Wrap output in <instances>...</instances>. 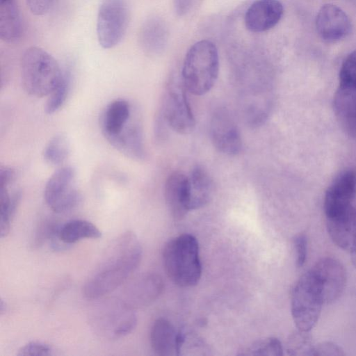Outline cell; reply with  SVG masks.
Returning <instances> with one entry per match:
<instances>
[{
  "mask_svg": "<svg viewBox=\"0 0 356 356\" xmlns=\"http://www.w3.org/2000/svg\"><path fill=\"white\" fill-rule=\"evenodd\" d=\"M129 16L126 0H101L96 31L103 48L111 49L120 42L127 29Z\"/></svg>",
  "mask_w": 356,
  "mask_h": 356,
  "instance_id": "ba28073f",
  "label": "cell"
},
{
  "mask_svg": "<svg viewBox=\"0 0 356 356\" xmlns=\"http://www.w3.org/2000/svg\"><path fill=\"white\" fill-rule=\"evenodd\" d=\"M133 113L129 103L122 99L113 100L106 106L100 118V126L107 140L121 133Z\"/></svg>",
  "mask_w": 356,
  "mask_h": 356,
  "instance_id": "d6986e66",
  "label": "cell"
},
{
  "mask_svg": "<svg viewBox=\"0 0 356 356\" xmlns=\"http://www.w3.org/2000/svg\"><path fill=\"white\" fill-rule=\"evenodd\" d=\"M350 259L355 268H356V239L350 250Z\"/></svg>",
  "mask_w": 356,
  "mask_h": 356,
  "instance_id": "8d00e7d4",
  "label": "cell"
},
{
  "mask_svg": "<svg viewBox=\"0 0 356 356\" xmlns=\"http://www.w3.org/2000/svg\"><path fill=\"white\" fill-rule=\"evenodd\" d=\"M58 236L63 244L69 246L83 238H101L102 232L90 221L74 219L59 225Z\"/></svg>",
  "mask_w": 356,
  "mask_h": 356,
  "instance_id": "cb8c5ba5",
  "label": "cell"
},
{
  "mask_svg": "<svg viewBox=\"0 0 356 356\" xmlns=\"http://www.w3.org/2000/svg\"><path fill=\"white\" fill-rule=\"evenodd\" d=\"M326 226L333 243L350 251L356 239V209L351 206L341 213L326 218Z\"/></svg>",
  "mask_w": 356,
  "mask_h": 356,
  "instance_id": "ac0fdd59",
  "label": "cell"
},
{
  "mask_svg": "<svg viewBox=\"0 0 356 356\" xmlns=\"http://www.w3.org/2000/svg\"><path fill=\"white\" fill-rule=\"evenodd\" d=\"M188 178L190 210L200 209L207 204L212 197L211 177L203 167L196 165L193 168Z\"/></svg>",
  "mask_w": 356,
  "mask_h": 356,
  "instance_id": "7402d4cb",
  "label": "cell"
},
{
  "mask_svg": "<svg viewBox=\"0 0 356 356\" xmlns=\"http://www.w3.org/2000/svg\"><path fill=\"white\" fill-rule=\"evenodd\" d=\"M108 143L126 156L136 161L146 158L143 129L138 112L131 116V120L118 136L108 140Z\"/></svg>",
  "mask_w": 356,
  "mask_h": 356,
  "instance_id": "2e32d148",
  "label": "cell"
},
{
  "mask_svg": "<svg viewBox=\"0 0 356 356\" xmlns=\"http://www.w3.org/2000/svg\"><path fill=\"white\" fill-rule=\"evenodd\" d=\"M356 195V172L346 170L340 172L328 186L324 197L326 218L341 213L352 206Z\"/></svg>",
  "mask_w": 356,
  "mask_h": 356,
  "instance_id": "7c38bea8",
  "label": "cell"
},
{
  "mask_svg": "<svg viewBox=\"0 0 356 356\" xmlns=\"http://www.w3.org/2000/svg\"><path fill=\"white\" fill-rule=\"evenodd\" d=\"M181 79L169 80L164 92L159 115L167 126L180 134L191 133L195 119Z\"/></svg>",
  "mask_w": 356,
  "mask_h": 356,
  "instance_id": "52a82bcc",
  "label": "cell"
},
{
  "mask_svg": "<svg viewBox=\"0 0 356 356\" xmlns=\"http://www.w3.org/2000/svg\"><path fill=\"white\" fill-rule=\"evenodd\" d=\"M240 355L280 356L283 355V347L278 339L268 337L253 342Z\"/></svg>",
  "mask_w": 356,
  "mask_h": 356,
  "instance_id": "f546056e",
  "label": "cell"
},
{
  "mask_svg": "<svg viewBox=\"0 0 356 356\" xmlns=\"http://www.w3.org/2000/svg\"><path fill=\"white\" fill-rule=\"evenodd\" d=\"M296 255V266L301 268L305 264L307 254V239L305 234H299L293 239Z\"/></svg>",
  "mask_w": 356,
  "mask_h": 356,
  "instance_id": "d6a6232c",
  "label": "cell"
},
{
  "mask_svg": "<svg viewBox=\"0 0 356 356\" xmlns=\"http://www.w3.org/2000/svg\"><path fill=\"white\" fill-rule=\"evenodd\" d=\"M283 13V6L278 0H257L245 12V26L253 33L267 31L278 24Z\"/></svg>",
  "mask_w": 356,
  "mask_h": 356,
  "instance_id": "9a60e30c",
  "label": "cell"
},
{
  "mask_svg": "<svg viewBox=\"0 0 356 356\" xmlns=\"http://www.w3.org/2000/svg\"><path fill=\"white\" fill-rule=\"evenodd\" d=\"M333 108L342 129L348 136L356 137V50L348 55L341 65Z\"/></svg>",
  "mask_w": 356,
  "mask_h": 356,
  "instance_id": "8992f818",
  "label": "cell"
},
{
  "mask_svg": "<svg viewBox=\"0 0 356 356\" xmlns=\"http://www.w3.org/2000/svg\"><path fill=\"white\" fill-rule=\"evenodd\" d=\"M163 289V282L159 275L144 274L126 289L121 302L134 310L152 303L161 295Z\"/></svg>",
  "mask_w": 356,
  "mask_h": 356,
  "instance_id": "5bb4252c",
  "label": "cell"
},
{
  "mask_svg": "<svg viewBox=\"0 0 356 356\" xmlns=\"http://www.w3.org/2000/svg\"><path fill=\"white\" fill-rule=\"evenodd\" d=\"M168 38L167 26L161 18L151 17L142 24L139 31V42L149 54H158L165 49Z\"/></svg>",
  "mask_w": 356,
  "mask_h": 356,
  "instance_id": "44dd1931",
  "label": "cell"
},
{
  "mask_svg": "<svg viewBox=\"0 0 356 356\" xmlns=\"http://www.w3.org/2000/svg\"><path fill=\"white\" fill-rule=\"evenodd\" d=\"M70 86V72L69 71H63L60 82L50 93L46 102L44 110L47 114H52L63 106L68 97Z\"/></svg>",
  "mask_w": 356,
  "mask_h": 356,
  "instance_id": "83f0119b",
  "label": "cell"
},
{
  "mask_svg": "<svg viewBox=\"0 0 356 356\" xmlns=\"http://www.w3.org/2000/svg\"><path fill=\"white\" fill-rule=\"evenodd\" d=\"M63 74L56 60L38 47L26 49L21 59L23 87L29 95L42 97L49 95Z\"/></svg>",
  "mask_w": 356,
  "mask_h": 356,
  "instance_id": "277c9868",
  "label": "cell"
},
{
  "mask_svg": "<svg viewBox=\"0 0 356 356\" xmlns=\"http://www.w3.org/2000/svg\"><path fill=\"white\" fill-rule=\"evenodd\" d=\"M142 255V246L134 232L128 231L120 235L85 282L83 296L97 299L116 289L136 270Z\"/></svg>",
  "mask_w": 356,
  "mask_h": 356,
  "instance_id": "6da1fadb",
  "label": "cell"
},
{
  "mask_svg": "<svg viewBox=\"0 0 356 356\" xmlns=\"http://www.w3.org/2000/svg\"><path fill=\"white\" fill-rule=\"evenodd\" d=\"M314 346L309 332L297 329L289 337L286 350L289 355H313Z\"/></svg>",
  "mask_w": 356,
  "mask_h": 356,
  "instance_id": "f1b7e54d",
  "label": "cell"
},
{
  "mask_svg": "<svg viewBox=\"0 0 356 356\" xmlns=\"http://www.w3.org/2000/svg\"><path fill=\"white\" fill-rule=\"evenodd\" d=\"M218 72L219 56L216 46L209 40H202L188 50L181 79L189 92L201 96L213 88Z\"/></svg>",
  "mask_w": 356,
  "mask_h": 356,
  "instance_id": "3957f363",
  "label": "cell"
},
{
  "mask_svg": "<svg viewBox=\"0 0 356 356\" xmlns=\"http://www.w3.org/2000/svg\"><path fill=\"white\" fill-rule=\"evenodd\" d=\"M73 168L64 166L56 170L47 180L44 198L47 206L55 213H61L75 208L81 201V194L75 182Z\"/></svg>",
  "mask_w": 356,
  "mask_h": 356,
  "instance_id": "9c48e42d",
  "label": "cell"
},
{
  "mask_svg": "<svg viewBox=\"0 0 356 356\" xmlns=\"http://www.w3.org/2000/svg\"><path fill=\"white\" fill-rule=\"evenodd\" d=\"M351 27L348 16L334 4L323 5L316 15V31L326 42H334L346 38L350 33Z\"/></svg>",
  "mask_w": 356,
  "mask_h": 356,
  "instance_id": "4fadbf2b",
  "label": "cell"
},
{
  "mask_svg": "<svg viewBox=\"0 0 356 356\" xmlns=\"http://www.w3.org/2000/svg\"><path fill=\"white\" fill-rule=\"evenodd\" d=\"M107 327L105 329L108 334L113 338L125 336L135 328L137 323V318L134 310L124 306L122 302L118 306L117 309H114L111 313L106 317Z\"/></svg>",
  "mask_w": 356,
  "mask_h": 356,
  "instance_id": "d4e9b609",
  "label": "cell"
},
{
  "mask_svg": "<svg viewBox=\"0 0 356 356\" xmlns=\"http://www.w3.org/2000/svg\"><path fill=\"white\" fill-rule=\"evenodd\" d=\"M209 134L213 147L218 152L234 156L241 151L240 130L226 108L219 107L213 111L209 122Z\"/></svg>",
  "mask_w": 356,
  "mask_h": 356,
  "instance_id": "30bf717a",
  "label": "cell"
},
{
  "mask_svg": "<svg viewBox=\"0 0 356 356\" xmlns=\"http://www.w3.org/2000/svg\"><path fill=\"white\" fill-rule=\"evenodd\" d=\"M163 263L168 277L181 287L196 285L202 275L197 238L188 234L169 240L163 250Z\"/></svg>",
  "mask_w": 356,
  "mask_h": 356,
  "instance_id": "7a4b0ae2",
  "label": "cell"
},
{
  "mask_svg": "<svg viewBox=\"0 0 356 356\" xmlns=\"http://www.w3.org/2000/svg\"><path fill=\"white\" fill-rule=\"evenodd\" d=\"M321 288L324 304H331L342 295L346 284V271L336 259L324 257L310 269Z\"/></svg>",
  "mask_w": 356,
  "mask_h": 356,
  "instance_id": "8fae6325",
  "label": "cell"
},
{
  "mask_svg": "<svg viewBox=\"0 0 356 356\" xmlns=\"http://www.w3.org/2000/svg\"><path fill=\"white\" fill-rule=\"evenodd\" d=\"M178 337L179 332L165 318L156 320L152 326L150 343L152 350L158 355H179Z\"/></svg>",
  "mask_w": 356,
  "mask_h": 356,
  "instance_id": "ffe728a7",
  "label": "cell"
},
{
  "mask_svg": "<svg viewBox=\"0 0 356 356\" xmlns=\"http://www.w3.org/2000/svg\"><path fill=\"white\" fill-rule=\"evenodd\" d=\"M70 145L67 138L62 134L51 138L46 145L43 158L45 161L52 165H59L68 158Z\"/></svg>",
  "mask_w": 356,
  "mask_h": 356,
  "instance_id": "4316f807",
  "label": "cell"
},
{
  "mask_svg": "<svg viewBox=\"0 0 356 356\" xmlns=\"http://www.w3.org/2000/svg\"><path fill=\"white\" fill-rule=\"evenodd\" d=\"M22 26L19 10L15 0H0V38L5 42L17 41Z\"/></svg>",
  "mask_w": 356,
  "mask_h": 356,
  "instance_id": "603a6c76",
  "label": "cell"
},
{
  "mask_svg": "<svg viewBox=\"0 0 356 356\" xmlns=\"http://www.w3.org/2000/svg\"><path fill=\"white\" fill-rule=\"evenodd\" d=\"M323 304L319 282L309 270L299 278L291 293V315L297 329L309 332L318 322Z\"/></svg>",
  "mask_w": 356,
  "mask_h": 356,
  "instance_id": "5b68a950",
  "label": "cell"
},
{
  "mask_svg": "<svg viewBox=\"0 0 356 356\" xmlns=\"http://www.w3.org/2000/svg\"><path fill=\"white\" fill-rule=\"evenodd\" d=\"M16 178V171L11 167H0V187L10 186Z\"/></svg>",
  "mask_w": 356,
  "mask_h": 356,
  "instance_id": "e575fe53",
  "label": "cell"
},
{
  "mask_svg": "<svg viewBox=\"0 0 356 356\" xmlns=\"http://www.w3.org/2000/svg\"><path fill=\"white\" fill-rule=\"evenodd\" d=\"M54 2L55 0H26V4L31 13L39 16L47 13Z\"/></svg>",
  "mask_w": 356,
  "mask_h": 356,
  "instance_id": "836d02e7",
  "label": "cell"
},
{
  "mask_svg": "<svg viewBox=\"0 0 356 356\" xmlns=\"http://www.w3.org/2000/svg\"><path fill=\"white\" fill-rule=\"evenodd\" d=\"M175 9L179 15H184L191 6V0H173Z\"/></svg>",
  "mask_w": 356,
  "mask_h": 356,
  "instance_id": "d590c367",
  "label": "cell"
},
{
  "mask_svg": "<svg viewBox=\"0 0 356 356\" xmlns=\"http://www.w3.org/2000/svg\"><path fill=\"white\" fill-rule=\"evenodd\" d=\"M22 193L19 190L10 192L9 186L0 187V236H6L10 223L19 204Z\"/></svg>",
  "mask_w": 356,
  "mask_h": 356,
  "instance_id": "484cf974",
  "label": "cell"
},
{
  "mask_svg": "<svg viewBox=\"0 0 356 356\" xmlns=\"http://www.w3.org/2000/svg\"><path fill=\"white\" fill-rule=\"evenodd\" d=\"M344 355L343 348L339 345L331 341L321 342L315 345L313 351L314 356H341Z\"/></svg>",
  "mask_w": 356,
  "mask_h": 356,
  "instance_id": "1f68e13d",
  "label": "cell"
},
{
  "mask_svg": "<svg viewBox=\"0 0 356 356\" xmlns=\"http://www.w3.org/2000/svg\"><path fill=\"white\" fill-rule=\"evenodd\" d=\"M167 207L175 220H181L190 211L188 178L179 171L170 173L164 186Z\"/></svg>",
  "mask_w": 356,
  "mask_h": 356,
  "instance_id": "e0dca14e",
  "label": "cell"
},
{
  "mask_svg": "<svg viewBox=\"0 0 356 356\" xmlns=\"http://www.w3.org/2000/svg\"><path fill=\"white\" fill-rule=\"evenodd\" d=\"M53 354V349L49 344L33 341L21 347L17 353L18 356H50Z\"/></svg>",
  "mask_w": 356,
  "mask_h": 356,
  "instance_id": "4dcf8cb0",
  "label": "cell"
}]
</instances>
